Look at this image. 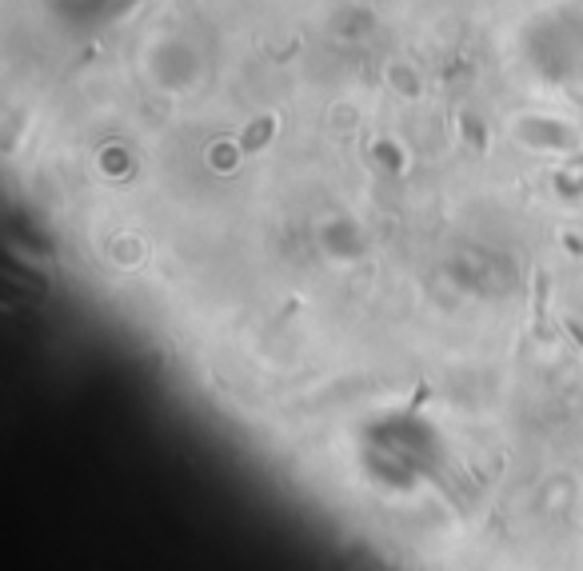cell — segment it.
I'll use <instances>...</instances> for the list:
<instances>
[{
	"label": "cell",
	"instance_id": "cell-1",
	"mask_svg": "<svg viewBox=\"0 0 583 571\" xmlns=\"http://www.w3.org/2000/svg\"><path fill=\"white\" fill-rule=\"evenodd\" d=\"M272 128H276V120H272V116H264L261 125H252L248 133H244V140H240V148H244V152H256V148H261L264 140H268V136H272Z\"/></svg>",
	"mask_w": 583,
	"mask_h": 571
}]
</instances>
